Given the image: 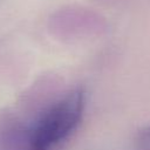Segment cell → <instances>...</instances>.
<instances>
[{"label": "cell", "instance_id": "cell-1", "mask_svg": "<svg viewBox=\"0 0 150 150\" xmlns=\"http://www.w3.org/2000/svg\"><path fill=\"white\" fill-rule=\"evenodd\" d=\"M86 96L81 87L73 88L48 104L27 122V150H54L80 125Z\"/></svg>", "mask_w": 150, "mask_h": 150}, {"label": "cell", "instance_id": "cell-2", "mask_svg": "<svg viewBox=\"0 0 150 150\" xmlns=\"http://www.w3.org/2000/svg\"><path fill=\"white\" fill-rule=\"evenodd\" d=\"M136 150H150V125L139 129L135 137Z\"/></svg>", "mask_w": 150, "mask_h": 150}]
</instances>
